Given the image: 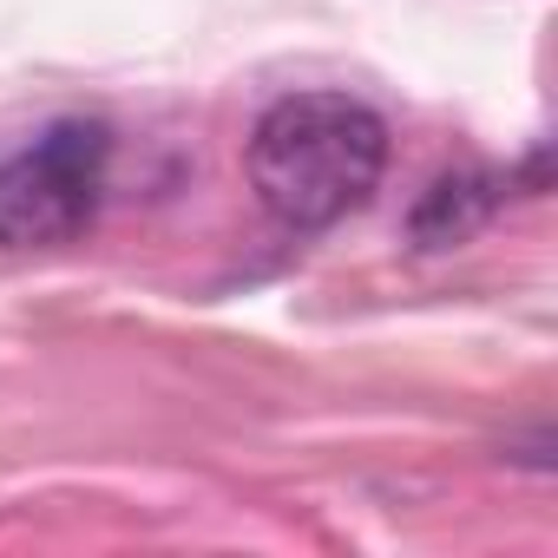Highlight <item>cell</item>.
Listing matches in <instances>:
<instances>
[{"label": "cell", "instance_id": "obj_2", "mask_svg": "<svg viewBox=\"0 0 558 558\" xmlns=\"http://www.w3.org/2000/svg\"><path fill=\"white\" fill-rule=\"evenodd\" d=\"M112 184V132L99 119H53L0 151V250L73 243Z\"/></svg>", "mask_w": 558, "mask_h": 558}, {"label": "cell", "instance_id": "obj_3", "mask_svg": "<svg viewBox=\"0 0 558 558\" xmlns=\"http://www.w3.org/2000/svg\"><path fill=\"white\" fill-rule=\"evenodd\" d=\"M512 191V171H493V165H460V171H440L427 184V197L414 204V243L421 250H447V243H466Z\"/></svg>", "mask_w": 558, "mask_h": 558}, {"label": "cell", "instance_id": "obj_1", "mask_svg": "<svg viewBox=\"0 0 558 558\" xmlns=\"http://www.w3.org/2000/svg\"><path fill=\"white\" fill-rule=\"evenodd\" d=\"M250 191L283 230H329L388 171V125L355 93H290L250 132Z\"/></svg>", "mask_w": 558, "mask_h": 558}]
</instances>
